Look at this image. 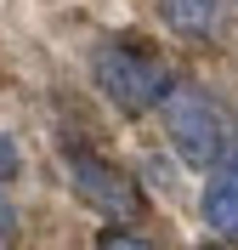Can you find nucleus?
Segmentation results:
<instances>
[{
	"label": "nucleus",
	"instance_id": "obj_1",
	"mask_svg": "<svg viewBox=\"0 0 238 250\" xmlns=\"http://www.w3.org/2000/svg\"><path fill=\"white\" fill-rule=\"evenodd\" d=\"M91 80L96 91L108 97L119 114H147V108H165L176 91V74L159 51L136 46V40H102L91 51Z\"/></svg>",
	"mask_w": 238,
	"mask_h": 250
},
{
	"label": "nucleus",
	"instance_id": "obj_2",
	"mask_svg": "<svg viewBox=\"0 0 238 250\" xmlns=\"http://www.w3.org/2000/svg\"><path fill=\"white\" fill-rule=\"evenodd\" d=\"M159 125H165V142L176 148V159L193 165V171H204V176L221 165L227 148L238 142L233 114H227L204 85H176L170 103L159 108Z\"/></svg>",
	"mask_w": 238,
	"mask_h": 250
},
{
	"label": "nucleus",
	"instance_id": "obj_3",
	"mask_svg": "<svg viewBox=\"0 0 238 250\" xmlns=\"http://www.w3.org/2000/svg\"><path fill=\"white\" fill-rule=\"evenodd\" d=\"M63 176H68V188H74L91 210H102V216H113V222H125V216L142 210L136 182H130L119 165H108L102 154H91V148H63Z\"/></svg>",
	"mask_w": 238,
	"mask_h": 250
},
{
	"label": "nucleus",
	"instance_id": "obj_4",
	"mask_svg": "<svg viewBox=\"0 0 238 250\" xmlns=\"http://www.w3.org/2000/svg\"><path fill=\"white\" fill-rule=\"evenodd\" d=\"M199 216L216 239L238 245V142L227 148V159L204 176V193H199Z\"/></svg>",
	"mask_w": 238,
	"mask_h": 250
},
{
	"label": "nucleus",
	"instance_id": "obj_5",
	"mask_svg": "<svg viewBox=\"0 0 238 250\" xmlns=\"http://www.w3.org/2000/svg\"><path fill=\"white\" fill-rule=\"evenodd\" d=\"M165 29L193 40V46H216L221 40V0H153Z\"/></svg>",
	"mask_w": 238,
	"mask_h": 250
},
{
	"label": "nucleus",
	"instance_id": "obj_6",
	"mask_svg": "<svg viewBox=\"0 0 238 250\" xmlns=\"http://www.w3.org/2000/svg\"><path fill=\"white\" fill-rule=\"evenodd\" d=\"M96 250H159L147 233H136V228H108V233L96 239Z\"/></svg>",
	"mask_w": 238,
	"mask_h": 250
}]
</instances>
